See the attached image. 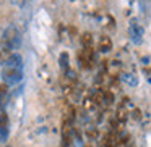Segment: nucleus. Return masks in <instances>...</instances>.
Segmentation results:
<instances>
[{
  "instance_id": "obj_1",
  "label": "nucleus",
  "mask_w": 151,
  "mask_h": 147,
  "mask_svg": "<svg viewBox=\"0 0 151 147\" xmlns=\"http://www.w3.org/2000/svg\"><path fill=\"white\" fill-rule=\"evenodd\" d=\"M20 44H21V36L18 33V29L15 26H8L2 34V44L0 45L7 47L10 50H17L20 47Z\"/></svg>"
},
{
  "instance_id": "obj_2",
  "label": "nucleus",
  "mask_w": 151,
  "mask_h": 147,
  "mask_svg": "<svg viewBox=\"0 0 151 147\" xmlns=\"http://www.w3.org/2000/svg\"><path fill=\"white\" fill-rule=\"evenodd\" d=\"M2 78H4V82L7 86H15L23 79V70L7 65L4 70V73H2Z\"/></svg>"
},
{
  "instance_id": "obj_3",
  "label": "nucleus",
  "mask_w": 151,
  "mask_h": 147,
  "mask_svg": "<svg viewBox=\"0 0 151 147\" xmlns=\"http://www.w3.org/2000/svg\"><path fill=\"white\" fill-rule=\"evenodd\" d=\"M94 58V52H93V47H83L78 53V60L81 63L83 68H89Z\"/></svg>"
},
{
  "instance_id": "obj_4",
  "label": "nucleus",
  "mask_w": 151,
  "mask_h": 147,
  "mask_svg": "<svg viewBox=\"0 0 151 147\" xmlns=\"http://www.w3.org/2000/svg\"><path fill=\"white\" fill-rule=\"evenodd\" d=\"M8 133H10V120L5 111L0 113V142H5L8 139Z\"/></svg>"
},
{
  "instance_id": "obj_5",
  "label": "nucleus",
  "mask_w": 151,
  "mask_h": 147,
  "mask_svg": "<svg viewBox=\"0 0 151 147\" xmlns=\"http://www.w3.org/2000/svg\"><path fill=\"white\" fill-rule=\"evenodd\" d=\"M111 50H112V40H111V37L102 36L101 40H99V52L107 53V52H111Z\"/></svg>"
},
{
  "instance_id": "obj_6",
  "label": "nucleus",
  "mask_w": 151,
  "mask_h": 147,
  "mask_svg": "<svg viewBox=\"0 0 151 147\" xmlns=\"http://www.w3.org/2000/svg\"><path fill=\"white\" fill-rule=\"evenodd\" d=\"M13 53H15L13 50L7 49V47H4V45H0V65H7Z\"/></svg>"
},
{
  "instance_id": "obj_7",
  "label": "nucleus",
  "mask_w": 151,
  "mask_h": 147,
  "mask_svg": "<svg viewBox=\"0 0 151 147\" xmlns=\"http://www.w3.org/2000/svg\"><path fill=\"white\" fill-rule=\"evenodd\" d=\"M8 66H15V68H21L23 70V60H21V57L18 55V53H13L12 55V58L8 60V63H7ZM5 65V66H7Z\"/></svg>"
},
{
  "instance_id": "obj_8",
  "label": "nucleus",
  "mask_w": 151,
  "mask_h": 147,
  "mask_svg": "<svg viewBox=\"0 0 151 147\" xmlns=\"http://www.w3.org/2000/svg\"><path fill=\"white\" fill-rule=\"evenodd\" d=\"M80 40H81L83 47H93V34L91 33H83Z\"/></svg>"
},
{
  "instance_id": "obj_9",
  "label": "nucleus",
  "mask_w": 151,
  "mask_h": 147,
  "mask_svg": "<svg viewBox=\"0 0 151 147\" xmlns=\"http://www.w3.org/2000/svg\"><path fill=\"white\" fill-rule=\"evenodd\" d=\"M59 62H60V68H62V71H63V73L68 71V53H67V52L60 53Z\"/></svg>"
},
{
  "instance_id": "obj_10",
  "label": "nucleus",
  "mask_w": 151,
  "mask_h": 147,
  "mask_svg": "<svg viewBox=\"0 0 151 147\" xmlns=\"http://www.w3.org/2000/svg\"><path fill=\"white\" fill-rule=\"evenodd\" d=\"M7 87L8 86L5 84H0V113L4 111V105H5V95H7Z\"/></svg>"
},
{
  "instance_id": "obj_11",
  "label": "nucleus",
  "mask_w": 151,
  "mask_h": 147,
  "mask_svg": "<svg viewBox=\"0 0 151 147\" xmlns=\"http://www.w3.org/2000/svg\"><path fill=\"white\" fill-rule=\"evenodd\" d=\"M127 115H128V111H127V108H125V105L122 104L120 107L117 108V120L120 121V123H124V121L127 120Z\"/></svg>"
},
{
  "instance_id": "obj_12",
  "label": "nucleus",
  "mask_w": 151,
  "mask_h": 147,
  "mask_svg": "<svg viewBox=\"0 0 151 147\" xmlns=\"http://www.w3.org/2000/svg\"><path fill=\"white\" fill-rule=\"evenodd\" d=\"M93 102H94L96 105L104 104V91H98V92H94V95H93Z\"/></svg>"
},
{
  "instance_id": "obj_13",
  "label": "nucleus",
  "mask_w": 151,
  "mask_h": 147,
  "mask_svg": "<svg viewBox=\"0 0 151 147\" xmlns=\"http://www.w3.org/2000/svg\"><path fill=\"white\" fill-rule=\"evenodd\" d=\"M132 36H133V39L137 40V42H140V36H141V33H140V29H138V26L135 23H132Z\"/></svg>"
},
{
  "instance_id": "obj_14",
  "label": "nucleus",
  "mask_w": 151,
  "mask_h": 147,
  "mask_svg": "<svg viewBox=\"0 0 151 147\" xmlns=\"http://www.w3.org/2000/svg\"><path fill=\"white\" fill-rule=\"evenodd\" d=\"M114 102V95H112L111 91H104V104L106 105H111Z\"/></svg>"
},
{
  "instance_id": "obj_15",
  "label": "nucleus",
  "mask_w": 151,
  "mask_h": 147,
  "mask_svg": "<svg viewBox=\"0 0 151 147\" xmlns=\"http://www.w3.org/2000/svg\"><path fill=\"white\" fill-rule=\"evenodd\" d=\"M132 116H133L135 120H140V118H141V111L138 110V108H135V110H133V113H132Z\"/></svg>"
}]
</instances>
